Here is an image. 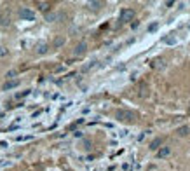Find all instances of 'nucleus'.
I'll use <instances>...</instances> for the list:
<instances>
[{
	"label": "nucleus",
	"mask_w": 190,
	"mask_h": 171,
	"mask_svg": "<svg viewBox=\"0 0 190 171\" xmlns=\"http://www.w3.org/2000/svg\"><path fill=\"white\" fill-rule=\"evenodd\" d=\"M115 117H117L119 120H122V122H133L134 119H136V114L129 112V110H117Z\"/></svg>",
	"instance_id": "obj_1"
},
{
	"label": "nucleus",
	"mask_w": 190,
	"mask_h": 171,
	"mask_svg": "<svg viewBox=\"0 0 190 171\" xmlns=\"http://www.w3.org/2000/svg\"><path fill=\"white\" fill-rule=\"evenodd\" d=\"M19 18L24 19V21H33V19H35V12L30 11L28 7H21V9H19Z\"/></svg>",
	"instance_id": "obj_2"
},
{
	"label": "nucleus",
	"mask_w": 190,
	"mask_h": 171,
	"mask_svg": "<svg viewBox=\"0 0 190 171\" xmlns=\"http://www.w3.org/2000/svg\"><path fill=\"white\" fill-rule=\"evenodd\" d=\"M133 18H134L133 9H122V11H120V18H119V21H120V23H129V21H133Z\"/></svg>",
	"instance_id": "obj_3"
},
{
	"label": "nucleus",
	"mask_w": 190,
	"mask_h": 171,
	"mask_svg": "<svg viewBox=\"0 0 190 171\" xmlns=\"http://www.w3.org/2000/svg\"><path fill=\"white\" fill-rule=\"evenodd\" d=\"M86 51H87V44L86 42H78L77 47L73 49V54L75 56H82V54H86Z\"/></svg>",
	"instance_id": "obj_4"
},
{
	"label": "nucleus",
	"mask_w": 190,
	"mask_h": 171,
	"mask_svg": "<svg viewBox=\"0 0 190 171\" xmlns=\"http://www.w3.org/2000/svg\"><path fill=\"white\" fill-rule=\"evenodd\" d=\"M19 86V80L18 79H12V80H7L4 86H2V89L4 91H9V89H14V87H18Z\"/></svg>",
	"instance_id": "obj_5"
},
{
	"label": "nucleus",
	"mask_w": 190,
	"mask_h": 171,
	"mask_svg": "<svg viewBox=\"0 0 190 171\" xmlns=\"http://www.w3.org/2000/svg\"><path fill=\"white\" fill-rule=\"evenodd\" d=\"M169 154H171V149H169V147H162V149L157 152V155H159V159H162V157H168Z\"/></svg>",
	"instance_id": "obj_6"
},
{
	"label": "nucleus",
	"mask_w": 190,
	"mask_h": 171,
	"mask_svg": "<svg viewBox=\"0 0 190 171\" xmlns=\"http://www.w3.org/2000/svg\"><path fill=\"white\" fill-rule=\"evenodd\" d=\"M37 7L42 11V12H47V11L51 9V4H49V2H37Z\"/></svg>",
	"instance_id": "obj_7"
},
{
	"label": "nucleus",
	"mask_w": 190,
	"mask_h": 171,
	"mask_svg": "<svg viewBox=\"0 0 190 171\" xmlns=\"http://www.w3.org/2000/svg\"><path fill=\"white\" fill-rule=\"evenodd\" d=\"M176 133L180 134V136H187V134L190 133V126H181V128H178Z\"/></svg>",
	"instance_id": "obj_8"
},
{
	"label": "nucleus",
	"mask_w": 190,
	"mask_h": 171,
	"mask_svg": "<svg viewBox=\"0 0 190 171\" xmlns=\"http://www.w3.org/2000/svg\"><path fill=\"white\" fill-rule=\"evenodd\" d=\"M160 143H162V140H160V138H155V140H153L152 143H150V150H157Z\"/></svg>",
	"instance_id": "obj_9"
},
{
	"label": "nucleus",
	"mask_w": 190,
	"mask_h": 171,
	"mask_svg": "<svg viewBox=\"0 0 190 171\" xmlns=\"http://www.w3.org/2000/svg\"><path fill=\"white\" fill-rule=\"evenodd\" d=\"M47 49H49V47H47V44H38L37 53H38V54H45V53H47Z\"/></svg>",
	"instance_id": "obj_10"
},
{
	"label": "nucleus",
	"mask_w": 190,
	"mask_h": 171,
	"mask_svg": "<svg viewBox=\"0 0 190 171\" xmlns=\"http://www.w3.org/2000/svg\"><path fill=\"white\" fill-rule=\"evenodd\" d=\"M63 44H65V38L63 37H58L56 40H54V47H61Z\"/></svg>",
	"instance_id": "obj_11"
},
{
	"label": "nucleus",
	"mask_w": 190,
	"mask_h": 171,
	"mask_svg": "<svg viewBox=\"0 0 190 171\" xmlns=\"http://www.w3.org/2000/svg\"><path fill=\"white\" fill-rule=\"evenodd\" d=\"M101 5H103V2H89V7H93V9H101Z\"/></svg>",
	"instance_id": "obj_12"
},
{
	"label": "nucleus",
	"mask_w": 190,
	"mask_h": 171,
	"mask_svg": "<svg viewBox=\"0 0 190 171\" xmlns=\"http://www.w3.org/2000/svg\"><path fill=\"white\" fill-rule=\"evenodd\" d=\"M45 21H56V14L54 12H47L45 14Z\"/></svg>",
	"instance_id": "obj_13"
},
{
	"label": "nucleus",
	"mask_w": 190,
	"mask_h": 171,
	"mask_svg": "<svg viewBox=\"0 0 190 171\" xmlns=\"http://www.w3.org/2000/svg\"><path fill=\"white\" fill-rule=\"evenodd\" d=\"M16 74H18V72H16V70H9V72H7V74H5V77H7V79H9V80H12V79H14V77H16Z\"/></svg>",
	"instance_id": "obj_14"
},
{
	"label": "nucleus",
	"mask_w": 190,
	"mask_h": 171,
	"mask_svg": "<svg viewBox=\"0 0 190 171\" xmlns=\"http://www.w3.org/2000/svg\"><path fill=\"white\" fill-rule=\"evenodd\" d=\"M155 66H157V68H162V66H164V61H162V59H155Z\"/></svg>",
	"instance_id": "obj_15"
},
{
	"label": "nucleus",
	"mask_w": 190,
	"mask_h": 171,
	"mask_svg": "<svg viewBox=\"0 0 190 171\" xmlns=\"http://www.w3.org/2000/svg\"><path fill=\"white\" fill-rule=\"evenodd\" d=\"M164 42H168V44H174V42H176V38H171V37H166V38H164Z\"/></svg>",
	"instance_id": "obj_16"
},
{
	"label": "nucleus",
	"mask_w": 190,
	"mask_h": 171,
	"mask_svg": "<svg viewBox=\"0 0 190 171\" xmlns=\"http://www.w3.org/2000/svg\"><path fill=\"white\" fill-rule=\"evenodd\" d=\"M26 95H30V91H23V93H19L18 98H23V96H26Z\"/></svg>",
	"instance_id": "obj_17"
},
{
	"label": "nucleus",
	"mask_w": 190,
	"mask_h": 171,
	"mask_svg": "<svg viewBox=\"0 0 190 171\" xmlns=\"http://www.w3.org/2000/svg\"><path fill=\"white\" fill-rule=\"evenodd\" d=\"M84 147H86V149H91V141L86 140V141H84Z\"/></svg>",
	"instance_id": "obj_18"
},
{
	"label": "nucleus",
	"mask_w": 190,
	"mask_h": 171,
	"mask_svg": "<svg viewBox=\"0 0 190 171\" xmlns=\"http://www.w3.org/2000/svg\"><path fill=\"white\" fill-rule=\"evenodd\" d=\"M155 28H157V23H153V25H150V28H148V30H150V32H153Z\"/></svg>",
	"instance_id": "obj_19"
}]
</instances>
